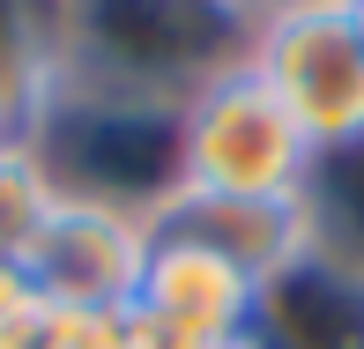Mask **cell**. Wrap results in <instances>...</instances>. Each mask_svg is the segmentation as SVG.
Listing matches in <instances>:
<instances>
[{
    "label": "cell",
    "mask_w": 364,
    "mask_h": 349,
    "mask_svg": "<svg viewBox=\"0 0 364 349\" xmlns=\"http://www.w3.org/2000/svg\"><path fill=\"white\" fill-rule=\"evenodd\" d=\"M253 38V0H60V75L186 104L230 75Z\"/></svg>",
    "instance_id": "1"
},
{
    "label": "cell",
    "mask_w": 364,
    "mask_h": 349,
    "mask_svg": "<svg viewBox=\"0 0 364 349\" xmlns=\"http://www.w3.org/2000/svg\"><path fill=\"white\" fill-rule=\"evenodd\" d=\"M53 208H60V186L45 171V156L23 134L0 141V260H30V245L45 238Z\"/></svg>",
    "instance_id": "11"
},
{
    "label": "cell",
    "mask_w": 364,
    "mask_h": 349,
    "mask_svg": "<svg viewBox=\"0 0 364 349\" xmlns=\"http://www.w3.org/2000/svg\"><path fill=\"white\" fill-rule=\"evenodd\" d=\"M23 141L45 156L68 201H105L156 223L178 201V104H149L127 90L53 75Z\"/></svg>",
    "instance_id": "2"
},
{
    "label": "cell",
    "mask_w": 364,
    "mask_h": 349,
    "mask_svg": "<svg viewBox=\"0 0 364 349\" xmlns=\"http://www.w3.org/2000/svg\"><path fill=\"white\" fill-rule=\"evenodd\" d=\"M112 349H171V342H164L156 327H141L134 312H127V320H119V342H112Z\"/></svg>",
    "instance_id": "14"
},
{
    "label": "cell",
    "mask_w": 364,
    "mask_h": 349,
    "mask_svg": "<svg viewBox=\"0 0 364 349\" xmlns=\"http://www.w3.org/2000/svg\"><path fill=\"white\" fill-rule=\"evenodd\" d=\"M208 349H260V335L245 327V335H223V342H208Z\"/></svg>",
    "instance_id": "16"
},
{
    "label": "cell",
    "mask_w": 364,
    "mask_h": 349,
    "mask_svg": "<svg viewBox=\"0 0 364 349\" xmlns=\"http://www.w3.org/2000/svg\"><path fill=\"white\" fill-rule=\"evenodd\" d=\"M245 68L297 119V134L312 149H335V141L364 134V30H357L350 0L253 8Z\"/></svg>",
    "instance_id": "4"
},
{
    "label": "cell",
    "mask_w": 364,
    "mask_h": 349,
    "mask_svg": "<svg viewBox=\"0 0 364 349\" xmlns=\"http://www.w3.org/2000/svg\"><path fill=\"white\" fill-rule=\"evenodd\" d=\"M119 320H127V312H82V305H45L38 349H112V342H119Z\"/></svg>",
    "instance_id": "12"
},
{
    "label": "cell",
    "mask_w": 364,
    "mask_h": 349,
    "mask_svg": "<svg viewBox=\"0 0 364 349\" xmlns=\"http://www.w3.org/2000/svg\"><path fill=\"white\" fill-rule=\"evenodd\" d=\"M253 290L260 275H245L230 253L186 238V230H156L134 282V320L156 327L171 349H208L253 327Z\"/></svg>",
    "instance_id": "6"
},
{
    "label": "cell",
    "mask_w": 364,
    "mask_h": 349,
    "mask_svg": "<svg viewBox=\"0 0 364 349\" xmlns=\"http://www.w3.org/2000/svg\"><path fill=\"white\" fill-rule=\"evenodd\" d=\"M260 349H364V275L297 245L253 290Z\"/></svg>",
    "instance_id": "7"
},
{
    "label": "cell",
    "mask_w": 364,
    "mask_h": 349,
    "mask_svg": "<svg viewBox=\"0 0 364 349\" xmlns=\"http://www.w3.org/2000/svg\"><path fill=\"white\" fill-rule=\"evenodd\" d=\"M53 75H60V0H0V97L30 119Z\"/></svg>",
    "instance_id": "10"
},
{
    "label": "cell",
    "mask_w": 364,
    "mask_h": 349,
    "mask_svg": "<svg viewBox=\"0 0 364 349\" xmlns=\"http://www.w3.org/2000/svg\"><path fill=\"white\" fill-rule=\"evenodd\" d=\"M156 245V223L105 201H68L60 193L45 238L30 245V282L45 305H82V312H134L141 260Z\"/></svg>",
    "instance_id": "5"
},
{
    "label": "cell",
    "mask_w": 364,
    "mask_h": 349,
    "mask_svg": "<svg viewBox=\"0 0 364 349\" xmlns=\"http://www.w3.org/2000/svg\"><path fill=\"white\" fill-rule=\"evenodd\" d=\"M23 127H30V119H23V112H15V104H8V97H0V141H15V134H23Z\"/></svg>",
    "instance_id": "15"
},
{
    "label": "cell",
    "mask_w": 364,
    "mask_h": 349,
    "mask_svg": "<svg viewBox=\"0 0 364 349\" xmlns=\"http://www.w3.org/2000/svg\"><path fill=\"white\" fill-rule=\"evenodd\" d=\"M45 297H38V282H30L23 260H0V327L8 320H23V312H38Z\"/></svg>",
    "instance_id": "13"
},
{
    "label": "cell",
    "mask_w": 364,
    "mask_h": 349,
    "mask_svg": "<svg viewBox=\"0 0 364 349\" xmlns=\"http://www.w3.org/2000/svg\"><path fill=\"white\" fill-rule=\"evenodd\" d=\"M312 171V141L297 119L260 90V75L230 68L178 104V201H253L297 208V186Z\"/></svg>",
    "instance_id": "3"
},
{
    "label": "cell",
    "mask_w": 364,
    "mask_h": 349,
    "mask_svg": "<svg viewBox=\"0 0 364 349\" xmlns=\"http://www.w3.org/2000/svg\"><path fill=\"white\" fill-rule=\"evenodd\" d=\"M350 15H357V30H364V0H350Z\"/></svg>",
    "instance_id": "17"
},
{
    "label": "cell",
    "mask_w": 364,
    "mask_h": 349,
    "mask_svg": "<svg viewBox=\"0 0 364 349\" xmlns=\"http://www.w3.org/2000/svg\"><path fill=\"white\" fill-rule=\"evenodd\" d=\"M156 230H186V238L230 253L245 275H268L297 253V208H253V201H171L156 215Z\"/></svg>",
    "instance_id": "9"
},
{
    "label": "cell",
    "mask_w": 364,
    "mask_h": 349,
    "mask_svg": "<svg viewBox=\"0 0 364 349\" xmlns=\"http://www.w3.org/2000/svg\"><path fill=\"white\" fill-rule=\"evenodd\" d=\"M297 238L335 268L364 275V134L312 149V171L297 186Z\"/></svg>",
    "instance_id": "8"
},
{
    "label": "cell",
    "mask_w": 364,
    "mask_h": 349,
    "mask_svg": "<svg viewBox=\"0 0 364 349\" xmlns=\"http://www.w3.org/2000/svg\"><path fill=\"white\" fill-rule=\"evenodd\" d=\"M253 8H290V0H253Z\"/></svg>",
    "instance_id": "18"
}]
</instances>
